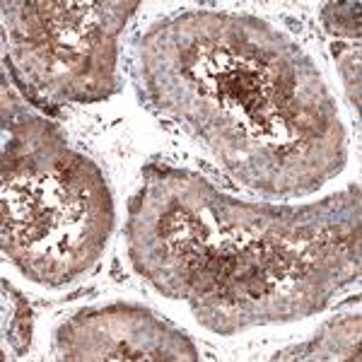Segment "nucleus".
<instances>
[{"label":"nucleus","instance_id":"1","mask_svg":"<svg viewBox=\"0 0 362 362\" xmlns=\"http://www.w3.org/2000/svg\"><path fill=\"white\" fill-rule=\"evenodd\" d=\"M160 237L167 244V249L179 259L194 254V251L208 244V232L203 223L181 208L165 213V218L160 220Z\"/></svg>","mask_w":362,"mask_h":362}]
</instances>
